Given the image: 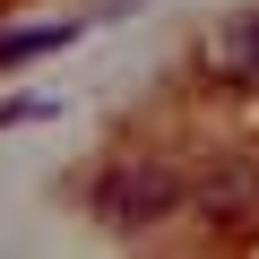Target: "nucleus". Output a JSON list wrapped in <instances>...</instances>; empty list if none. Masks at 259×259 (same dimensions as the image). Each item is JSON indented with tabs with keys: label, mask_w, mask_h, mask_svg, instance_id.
<instances>
[{
	"label": "nucleus",
	"mask_w": 259,
	"mask_h": 259,
	"mask_svg": "<svg viewBox=\"0 0 259 259\" xmlns=\"http://www.w3.org/2000/svg\"><path fill=\"white\" fill-rule=\"evenodd\" d=\"M182 190H190L182 164H164V156H121V164L95 182V216L121 225V233H139V225H164V216L182 207Z\"/></svg>",
	"instance_id": "1"
},
{
	"label": "nucleus",
	"mask_w": 259,
	"mask_h": 259,
	"mask_svg": "<svg viewBox=\"0 0 259 259\" xmlns=\"http://www.w3.org/2000/svg\"><path fill=\"white\" fill-rule=\"evenodd\" d=\"M182 207H199L207 225H250V216H259V156H216V164H199L190 190H182Z\"/></svg>",
	"instance_id": "2"
},
{
	"label": "nucleus",
	"mask_w": 259,
	"mask_h": 259,
	"mask_svg": "<svg viewBox=\"0 0 259 259\" xmlns=\"http://www.w3.org/2000/svg\"><path fill=\"white\" fill-rule=\"evenodd\" d=\"M78 26H9L0 35V69H18V61H44V52H61Z\"/></svg>",
	"instance_id": "4"
},
{
	"label": "nucleus",
	"mask_w": 259,
	"mask_h": 259,
	"mask_svg": "<svg viewBox=\"0 0 259 259\" xmlns=\"http://www.w3.org/2000/svg\"><path fill=\"white\" fill-rule=\"evenodd\" d=\"M199 61H207L216 78H233V87H259V9L216 18V26H207V44H199Z\"/></svg>",
	"instance_id": "3"
}]
</instances>
